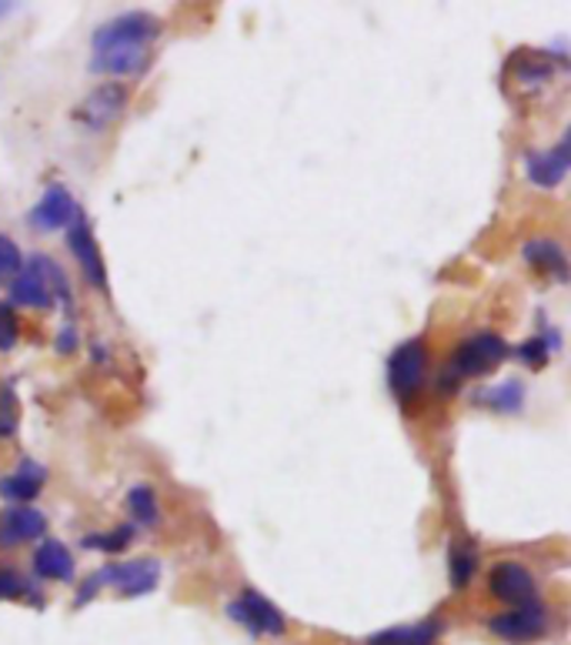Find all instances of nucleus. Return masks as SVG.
<instances>
[{"instance_id":"nucleus-1","label":"nucleus","mask_w":571,"mask_h":645,"mask_svg":"<svg viewBox=\"0 0 571 645\" xmlns=\"http://www.w3.org/2000/svg\"><path fill=\"white\" fill-rule=\"evenodd\" d=\"M158 38H161V21L154 14H144V11L121 14L94 34L91 71L114 75V78H134L148 68L151 44Z\"/></svg>"},{"instance_id":"nucleus-28","label":"nucleus","mask_w":571,"mask_h":645,"mask_svg":"<svg viewBox=\"0 0 571 645\" xmlns=\"http://www.w3.org/2000/svg\"><path fill=\"white\" fill-rule=\"evenodd\" d=\"M11 8H14V4H0V18H4V14H11Z\"/></svg>"},{"instance_id":"nucleus-19","label":"nucleus","mask_w":571,"mask_h":645,"mask_svg":"<svg viewBox=\"0 0 571 645\" xmlns=\"http://www.w3.org/2000/svg\"><path fill=\"white\" fill-rule=\"evenodd\" d=\"M478 401H484V405H491L494 411H504V415H511V411H521V401H524V388H521V381H504V385H494V388H488V391H481L478 395Z\"/></svg>"},{"instance_id":"nucleus-6","label":"nucleus","mask_w":571,"mask_h":645,"mask_svg":"<svg viewBox=\"0 0 571 645\" xmlns=\"http://www.w3.org/2000/svg\"><path fill=\"white\" fill-rule=\"evenodd\" d=\"M124 108H128V88L124 85H101L74 108V121L88 131H104L121 118Z\"/></svg>"},{"instance_id":"nucleus-16","label":"nucleus","mask_w":571,"mask_h":645,"mask_svg":"<svg viewBox=\"0 0 571 645\" xmlns=\"http://www.w3.org/2000/svg\"><path fill=\"white\" fill-rule=\"evenodd\" d=\"M34 572L54 582H71L74 578V558L61 542H44L34 552Z\"/></svg>"},{"instance_id":"nucleus-4","label":"nucleus","mask_w":571,"mask_h":645,"mask_svg":"<svg viewBox=\"0 0 571 645\" xmlns=\"http://www.w3.org/2000/svg\"><path fill=\"white\" fill-rule=\"evenodd\" d=\"M508 358V345L498 335H474L464 345H458V351L451 355V368H448V385L464 381V378H481L488 371H494L501 361Z\"/></svg>"},{"instance_id":"nucleus-21","label":"nucleus","mask_w":571,"mask_h":645,"mask_svg":"<svg viewBox=\"0 0 571 645\" xmlns=\"http://www.w3.org/2000/svg\"><path fill=\"white\" fill-rule=\"evenodd\" d=\"M24 268V258H21V248L8 238V235H0V281H8L14 278L18 271Z\"/></svg>"},{"instance_id":"nucleus-25","label":"nucleus","mask_w":571,"mask_h":645,"mask_svg":"<svg viewBox=\"0 0 571 645\" xmlns=\"http://www.w3.org/2000/svg\"><path fill=\"white\" fill-rule=\"evenodd\" d=\"M548 355H551V345H548L544 338H531V341H524V345L518 348V358H521L524 365H531V368H541V365L548 361Z\"/></svg>"},{"instance_id":"nucleus-26","label":"nucleus","mask_w":571,"mask_h":645,"mask_svg":"<svg viewBox=\"0 0 571 645\" xmlns=\"http://www.w3.org/2000/svg\"><path fill=\"white\" fill-rule=\"evenodd\" d=\"M24 592H28V585H24L21 575H14V572H0V598H18V595H24Z\"/></svg>"},{"instance_id":"nucleus-5","label":"nucleus","mask_w":571,"mask_h":645,"mask_svg":"<svg viewBox=\"0 0 571 645\" xmlns=\"http://www.w3.org/2000/svg\"><path fill=\"white\" fill-rule=\"evenodd\" d=\"M228 615H231L238 625H244L251 635H281V632L288 628L281 608H274V605H271L261 592H254V588H244V592L228 605Z\"/></svg>"},{"instance_id":"nucleus-10","label":"nucleus","mask_w":571,"mask_h":645,"mask_svg":"<svg viewBox=\"0 0 571 645\" xmlns=\"http://www.w3.org/2000/svg\"><path fill=\"white\" fill-rule=\"evenodd\" d=\"M81 215V208L74 205V195L64 188V185H51L48 191H44V198L34 205V211H31V225L38 228V231H64V228H71V221Z\"/></svg>"},{"instance_id":"nucleus-22","label":"nucleus","mask_w":571,"mask_h":645,"mask_svg":"<svg viewBox=\"0 0 571 645\" xmlns=\"http://www.w3.org/2000/svg\"><path fill=\"white\" fill-rule=\"evenodd\" d=\"M18 335H21V325L14 308L8 301H0V351H11L18 345Z\"/></svg>"},{"instance_id":"nucleus-27","label":"nucleus","mask_w":571,"mask_h":645,"mask_svg":"<svg viewBox=\"0 0 571 645\" xmlns=\"http://www.w3.org/2000/svg\"><path fill=\"white\" fill-rule=\"evenodd\" d=\"M74 348H78V328L68 321V325L61 328V335H58V351H61V355H71Z\"/></svg>"},{"instance_id":"nucleus-3","label":"nucleus","mask_w":571,"mask_h":645,"mask_svg":"<svg viewBox=\"0 0 571 645\" xmlns=\"http://www.w3.org/2000/svg\"><path fill=\"white\" fill-rule=\"evenodd\" d=\"M54 291H61L68 298V281H64L61 268L44 255L31 258L28 268H21L11 281V298L18 305H28V308H48Z\"/></svg>"},{"instance_id":"nucleus-13","label":"nucleus","mask_w":571,"mask_h":645,"mask_svg":"<svg viewBox=\"0 0 571 645\" xmlns=\"http://www.w3.org/2000/svg\"><path fill=\"white\" fill-rule=\"evenodd\" d=\"M48 532V518L38 508H8L0 515V545H21Z\"/></svg>"},{"instance_id":"nucleus-11","label":"nucleus","mask_w":571,"mask_h":645,"mask_svg":"<svg viewBox=\"0 0 571 645\" xmlns=\"http://www.w3.org/2000/svg\"><path fill=\"white\" fill-rule=\"evenodd\" d=\"M68 241H71V251L84 271V278L94 285V288H108V271H104V261H101V251H98V241L91 235V225L84 221V215H78L68 228Z\"/></svg>"},{"instance_id":"nucleus-2","label":"nucleus","mask_w":571,"mask_h":645,"mask_svg":"<svg viewBox=\"0 0 571 645\" xmlns=\"http://www.w3.org/2000/svg\"><path fill=\"white\" fill-rule=\"evenodd\" d=\"M158 582H161V562L158 558H134V562H124V565H108L94 578L84 582V588L78 595V605L94 598V592L101 585H114L124 595H148V592L158 588Z\"/></svg>"},{"instance_id":"nucleus-8","label":"nucleus","mask_w":571,"mask_h":645,"mask_svg":"<svg viewBox=\"0 0 571 645\" xmlns=\"http://www.w3.org/2000/svg\"><path fill=\"white\" fill-rule=\"evenodd\" d=\"M488 588L494 598L508 602V605H528L538 602V588L531 572L521 562H498L488 575Z\"/></svg>"},{"instance_id":"nucleus-17","label":"nucleus","mask_w":571,"mask_h":645,"mask_svg":"<svg viewBox=\"0 0 571 645\" xmlns=\"http://www.w3.org/2000/svg\"><path fill=\"white\" fill-rule=\"evenodd\" d=\"M524 261H528V265H534V268H541V271H551L558 281H564V275H568L564 251H561V245H558V241H544V238L528 241V245H524Z\"/></svg>"},{"instance_id":"nucleus-12","label":"nucleus","mask_w":571,"mask_h":645,"mask_svg":"<svg viewBox=\"0 0 571 645\" xmlns=\"http://www.w3.org/2000/svg\"><path fill=\"white\" fill-rule=\"evenodd\" d=\"M524 175L534 188H558L568 175V135L558 141L554 151H528Z\"/></svg>"},{"instance_id":"nucleus-14","label":"nucleus","mask_w":571,"mask_h":645,"mask_svg":"<svg viewBox=\"0 0 571 645\" xmlns=\"http://www.w3.org/2000/svg\"><path fill=\"white\" fill-rule=\"evenodd\" d=\"M438 628L441 625L434 618L414 622V625H394V628H384V632L368 635V645H434Z\"/></svg>"},{"instance_id":"nucleus-24","label":"nucleus","mask_w":571,"mask_h":645,"mask_svg":"<svg viewBox=\"0 0 571 645\" xmlns=\"http://www.w3.org/2000/svg\"><path fill=\"white\" fill-rule=\"evenodd\" d=\"M18 425V398L11 388H0V435H11Z\"/></svg>"},{"instance_id":"nucleus-18","label":"nucleus","mask_w":571,"mask_h":645,"mask_svg":"<svg viewBox=\"0 0 571 645\" xmlns=\"http://www.w3.org/2000/svg\"><path fill=\"white\" fill-rule=\"evenodd\" d=\"M128 512L134 515V522L138 525H158V518H161V505H158V495H154V488L151 485H134L131 488V495H128Z\"/></svg>"},{"instance_id":"nucleus-23","label":"nucleus","mask_w":571,"mask_h":645,"mask_svg":"<svg viewBox=\"0 0 571 645\" xmlns=\"http://www.w3.org/2000/svg\"><path fill=\"white\" fill-rule=\"evenodd\" d=\"M131 528H118V532H108V535H88L84 538V545L88 548H101V552H118V548H124L128 542H131Z\"/></svg>"},{"instance_id":"nucleus-7","label":"nucleus","mask_w":571,"mask_h":645,"mask_svg":"<svg viewBox=\"0 0 571 645\" xmlns=\"http://www.w3.org/2000/svg\"><path fill=\"white\" fill-rule=\"evenodd\" d=\"M424 368H428V348L421 338L414 341H404L401 348H394V355L388 358V381H391V391L398 398H411L421 381H424Z\"/></svg>"},{"instance_id":"nucleus-9","label":"nucleus","mask_w":571,"mask_h":645,"mask_svg":"<svg viewBox=\"0 0 571 645\" xmlns=\"http://www.w3.org/2000/svg\"><path fill=\"white\" fill-rule=\"evenodd\" d=\"M544 625H548V612L541 608V602L514 605L511 612L488 618V628L508 642H531L544 632Z\"/></svg>"},{"instance_id":"nucleus-15","label":"nucleus","mask_w":571,"mask_h":645,"mask_svg":"<svg viewBox=\"0 0 571 645\" xmlns=\"http://www.w3.org/2000/svg\"><path fill=\"white\" fill-rule=\"evenodd\" d=\"M44 475H48V472H44L38 462L24 458V462H21V468H18L14 475L0 478V495L11 498V502H28V498H34V495L41 492Z\"/></svg>"},{"instance_id":"nucleus-20","label":"nucleus","mask_w":571,"mask_h":645,"mask_svg":"<svg viewBox=\"0 0 571 645\" xmlns=\"http://www.w3.org/2000/svg\"><path fill=\"white\" fill-rule=\"evenodd\" d=\"M474 565H478V555L471 545H454L451 548V585L454 588H464L474 575Z\"/></svg>"}]
</instances>
